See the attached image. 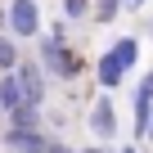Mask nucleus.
Returning <instances> with one entry per match:
<instances>
[{
  "label": "nucleus",
  "mask_w": 153,
  "mask_h": 153,
  "mask_svg": "<svg viewBox=\"0 0 153 153\" xmlns=\"http://www.w3.org/2000/svg\"><path fill=\"white\" fill-rule=\"evenodd\" d=\"M45 135L41 131H5V149L9 153H45Z\"/></svg>",
  "instance_id": "nucleus-6"
},
{
  "label": "nucleus",
  "mask_w": 153,
  "mask_h": 153,
  "mask_svg": "<svg viewBox=\"0 0 153 153\" xmlns=\"http://www.w3.org/2000/svg\"><path fill=\"white\" fill-rule=\"evenodd\" d=\"M41 63H45V72H54V76H76V59H72V54L63 50V41H54V36H45Z\"/></svg>",
  "instance_id": "nucleus-3"
},
{
  "label": "nucleus",
  "mask_w": 153,
  "mask_h": 153,
  "mask_svg": "<svg viewBox=\"0 0 153 153\" xmlns=\"http://www.w3.org/2000/svg\"><path fill=\"white\" fill-rule=\"evenodd\" d=\"M76 153H108V149H104V144H99V149H76Z\"/></svg>",
  "instance_id": "nucleus-16"
},
{
  "label": "nucleus",
  "mask_w": 153,
  "mask_h": 153,
  "mask_svg": "<svg viewBox=\"0 0 153 153\" xmlns=\"http://www.w3.org/2000/svg\"><path fill=\"white\" fill-rule=\"evenodd\" d=\"M122 5H126V9H140V5H144V0H122Z\"/></svg>",
  "instance_id": "nucleus-15"
},
{
  "label": "nucleus",
  "mask_w": 153,
  "mask_h": 153,
  "mask_svg": "<svg viewBox=\"0 0 153 153\" xmlns=\"http://www.w3.org/2000/svg\"><path fill=\"white\" fill-rule=\"evenodd\" d=\"M18 104H23L18 81H14V72H5V76H0V113H14Z\"/></svg>",
  "instance_id": "nucleus-9"
},
{
  "label": "nucleus",
  "mask_w": 153,
  "mask_h": 153,
  "mask_svg": "<svg viewBox=\"0 0 153 153\" xmlns=\"http://www.w3.org/2000/svg\"><path fill=\"white\" fill-rule=\"evenodd\" d=\"M90 131H95L99 144L117 140V108H113V99H95V108H90Z\"/></svg>",
  "instance_id": "nucleus-4"
},
{
  "label": "nucleus",
  "mask_w": 153,
  "mask_h": 153,
  "mask_svg": "<svg viewBox=\"0 0 153 153\" xmlns=\"http://www.w3.org/2000/svg\"><path fill=\"white\" fill-rule=\"evenodd\" d=\"M95 76H99V86H104V90H113V86H122L126 68L117 63V54H113V50H104V54H99V63H95Z\"/></svg>",
  "instance_id": "nucleus-7"
},
{
  "label": "nucleus",
  "mask_w": 153,
  "mask_h": 153,
  "mask_svg": "<svg viewBox=\"0 0 153 153\" xmlns=\"http://www.w3.org/2000/svg\"><path fill=\"white\" fill-rule=\"evenodd\" d=\"M113 54H117V63L131 72V68H135V59H140V41H135V36H122V41L113 45Z\"/></svg>",
  "instance_id": "nucleus-10"
},
{
  "label": "nucleus",
  "mask_w": 153,
  "mask_h": 153,
  "mask_svg": "<svg viewBox=\"0 0 153 153\" xmlns=\"http://www.w3.org/2000/svg\"><path fill=\"white\" fill-rule=\"evenodd\" d=\"M45 153H76V149H68V144H45Z\"/></svg>",
  "instance_id": "nucleus-14"
},
{
  "label": "nucleus",
  "mask_w": 153,
  "mask_h": 153,
  "mask_svg": "<svg viewBox=\"0 0 153 153\" xmlns=\"http://www.w3.org/2000/svg\"><path fill=\"white\" fill-rule=\"evenodd\" d=\"M9 131H41V108L18 104V108L9 113Z\"/></svg>",
  "instance_id": "nucleus-8"
},
{
  "label": "nucleus",
  "mask_w": 153,
  "mask_h": 153,
  "mask_svg": "<svg viewBox=\"0 0 153 153\" xmlns=\"http://www.w3.org/2000/svg\"><path fill=\"white\" fill-rule=\"evenodd\" d=\"M86 9H90V0H63V14L68 18H81Z\"/></svg>",
  "instance_id": "nucleus-13"
},
{
  "label": "nucleus",
  "mask_w": 153,
  "mask_h": 153,
  "mask_svg": "<svg viewBox=\"0 0 153 153\" xmlns=\"http://www.w3.org/2000/svg\"><path fill=\"white\" fill-rule=\"evenodd\" d=\"M9 27H14V36H36L41 32V5L36 0H14L9 5Z\"/></svg>",
  "instance_id": "nucleus-2"
},
{
  "label": "nucleus",
  "mask_w": 153,
  "mask_h": 153,
  "mask_svg": "<svg viewBox=\"0 0 153 153\" xmlns=\"http://www.w3.org/2000/svg\"><path fill=\"white\" fill-rule=\"evenodd\" d=\"M144 140H153V113H149V131H144Z\"/></svg>",
  "instance_id": "nucleus-17"
},
{
  "label": "nucleus",
  "mask_w": 153,
  "mask_h": 153,
  "mask_svg": "<svg viewBox=\"0 0 153 153\" xmlns=\"http://www.w3.org/2000/svg\"><path fill=\"white\" fill-rule=\"evenodd\" d=\"M117 9H122V0H99V5H95L99 23H113V18H117Z\"/></svg>",
  "instance_id": "nucleus-12"
},
{
  "label": "nucleus",
  "mask_w": 153,
  "mask_h": 153,
  "mask_svg": "<svg viewBox=\"0 0 153 153\" xmlns=\"http://www.w3.org/2000/svg\"><path fill=\"white\" fill-rule=\"evenodd\" d=\"M9 72H14V81H18L23 104L41 108V104H45V76H41V68H36V63H14Z\"/></svg>",
  "instance_id": "nucleus-1"
},
{
  "label": "nucleus",
  "mask_w": 153,
  "mask_h": 153,
  "mask_svg": "<svg viewBox=\"0 0 153 153\" xmlns=\"http://www.w3.org/2000/svg\"><path fill=\"white\" fill-rule=\"evenodd\" d=\"M117 153H135V144H122V149H117Z\"/></svg>",
  "instance_id": "nucleus-18"
},
{
  "label": "nucleus",
  "mask_w": 153,
  "mask_h": 153,
  "mask_svg": "<svg viewBox=\"0 0 153 153\" xmlns=\"http://www.w3.org/2000/svg\"><path fill=\"white\" fill-rule=\"evenodd\" d=\"M14 63H18V50H14V41H5V36H0V68L9 72Z\"/></svg>",
  "instance_id": "nucleus-11"
},
{
  "label": "nucleus",
  "mask_w": 153,
  "mask_h": 153,
  "mask_svg": "<svg viewBox=\"0 0 153 153\" xmlns=\"http://www.w3.org/2000/svg\"><path fill=\"white\" fill-rule=\"evenodd\" d=\"M135 140H144V131H149V113H153V72H144V81L135 86Z\"/></svg>",
  "instance_id": "nucleus-5"
}]
</instances>
